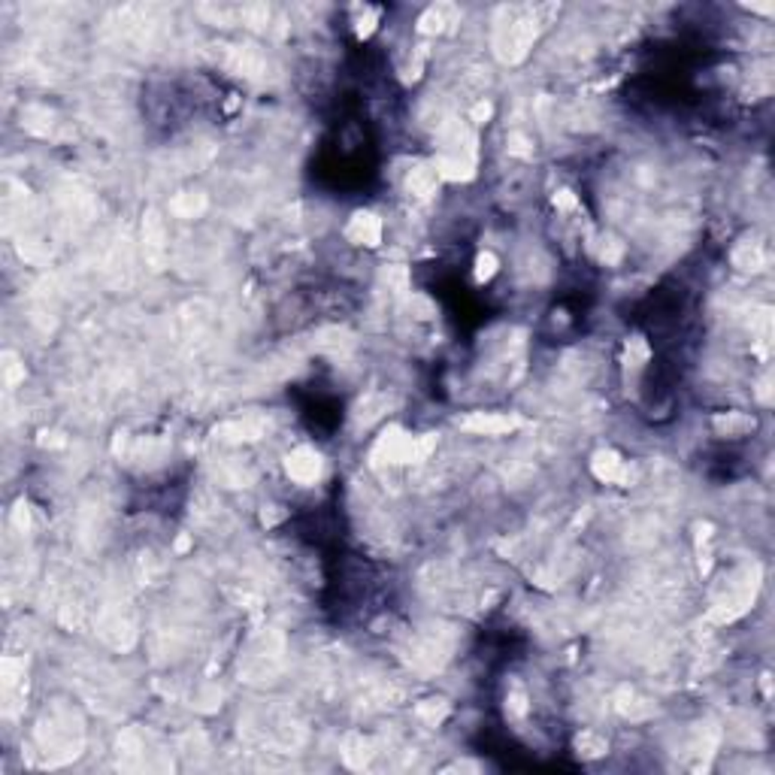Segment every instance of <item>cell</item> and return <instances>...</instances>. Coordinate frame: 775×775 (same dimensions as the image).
<instances>
[{"instance_id": "cell-1", "label": "cell", "mask_w": 775, "mask_h": 775, "mask_svg": "<svg viewBox=\"0 0 775 775\" xmlns=\"http://www.w3.org/2000/svg\"><path fill=\"white\" fill-rule=\"evenodd\" d=\"M322 473V458L315 449H294L288 454V476L300 485H313Z\"/></svg>"}, {"instance_id": "cell-2", "label": "cell", "mask_w": 775, "mask_h": 775, "mask_svg": "<svg viewBox=\"0 0 775 775\" xmlns=\"http://www.w3.org/2000/svg\"><path fill=\"white\" fill-rule=\"evenodd\" d=\"M346 237L357 245H379L382 243V219L373 212H355L346 228Z\"/></svg>"}, {"instance_id": "cell-3", "label": "cell", "mask_w": 775, "mask_h": 775, "mask_svg": "<svg viewBox=\"0 0 775 775\" xmlns=\"http://www.w3.org/2000/svg\"><path fill=\"white\" fill-rule=\"evenodd\" d=\"M521 421L515 418V415H503V412H476L473 418L467 421V430H473V434H485V436H503L509 434V430H515Z\"/></svg>"}, {"instance_id": "cell-4", "label": "cell", "mask_w": 775, "mask_h": 775, "mask_svg": "<svg viewBox=\"0 0 775 775\" xmlns=\"http://www.w3.org/2000/svg\"><path fill=\"white\" fill-rule=\"evenodd\" d=\"M497 254L494 252H482L476 258V282H488V279L497 273Z\"/></svg>"}]
</instances>
